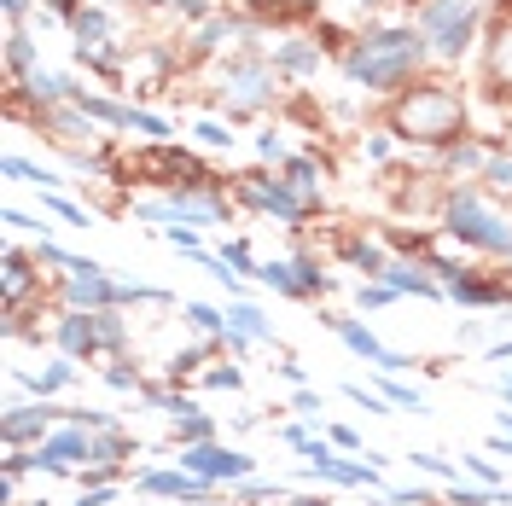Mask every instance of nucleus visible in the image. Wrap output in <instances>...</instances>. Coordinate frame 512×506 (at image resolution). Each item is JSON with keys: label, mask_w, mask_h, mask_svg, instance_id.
Wrapping results in <instances>:
<instances>
[{"label": "nucleus", "mask_w": 512, "mask_h": 506, "mask_svg": "<svg viewBox=\"0 0 512 506\" xmlns=\"http://www.w3.org/2000/svg\"><path fill=\"white\" fill-rule=\"evenodd\" d=\"M495 396H507L512 402V379H495Z\"/></svg>", "instance_id": "58"}, {"label": "nucleus", "mask_w": 512, "mask_h": 506, "mask_svg": "<svg viewBox=\"0 0 512 506\" xmlns=\"http://www.w3.org/2000/svg\"><path fill=\"white\" fill-rule=\"evenodd\" d=\"M6 227H24V233H47V222H35L24 210H6Z\"/></svg>", "instance_id": "47"}, {"label": "nucleus", "mask_w": 512, "mask_h": 506, "mask_svg": "<svg viewBox=\"0 0 512 506\" xmlns=\"http://www.w3.org/2000/svg\"><path fill=\"white\" fill-rule=\"evenodd\" d=\"M256 152H262V158H280L286 146H280V134H256Z\"/></svg>", "instance_id": "51"}, {"label": "nucleus", "mask_w": 512, "mask_h": 506, "mask_svg": "<svg viewBox=\"0 0 512 506\" xmlns=\"http://www.w3.org/2000/svg\"><path fill=\"white\" fill-rule=\"evenodd\" d=\"M204 355H210V349L198 344V349H181V355H175V361H169V373H175V379H181V373H192V367H198V361H204Z\"/></svg>", "instance_id": "45"}, {"label": "nucleus", "mask_w": 512, "mask_h": 506, "mask_svg": "<svg viewBox=\"0 0 512 506\" xmlns=\"http://www.w3.org/2000/svg\"><path fill=\"white\" fill-rule=\"evenodd\" d=\"M192 134H198L204 146H227V152H233V134H227L222 123H198V128H192Z\"/></svg>", "instance_id": "44"}, {"label": "nucleus", "mask_w": 512, "mask_h": 506, "mask_svg": "<svg viewBox=\"0 0 512 506\" xmlns=\"http://www.w3.org/2000/svg\"><path fill=\"white\" fill-rule=\"evenodd\" d=\"M239 204L274 210V216H280V222H291V227L309 216V204L297 198V187H291V181H245V187H239Z\"/></svg>", "instance_id": "9"}, {"label": "nucleus", "mask_w": 512, "mask_h": 506, "mask_svg": "<svg viewBox=\"0 0 512 506\" xmlns=\"http://www.w3.org/2000/svg\"><path fill=\"white\" fill-rule=\"evenodd\" d=\"M134 216H140V222H169V227L227 222V198H216V192H204V198L175 192V198H158V204H134Z\"/></svg>", "instance_id": "5"}, {"label": "nucleus", "mask_w": 512, "mask_h": 506, "mask_svg": "<svg viewBox=\"0 0 512 506\" xmlns=\"http://www.w3.org/2000/svg\"><path fill=\"white\" fill-rule=\"evenodd\" d=\"M222 262L233 268V274H262V268L251 262V245H245V239H233V245H222Z\"/></svg>", "instance_id": "37"}, {"label": "nucleus", "mask_w": 512, "mask_h": 506, "mask_svg": "<svg viewBox=\"0 0 512 506\" xmlns=\"http://www.w3.org/2000/svg\"><path fill=\"white\" fill-rule=\"evenodd\" d=\"M501 431H507V437H512V413H501Z\"/></svg>", "instance_id": "60"}, {"label": "nucleus", "mask_w": 512, "mask_h": 506, "mask_svg": "<svg viewBox=\"0 0 512 506\" xmlns=\"http://www.w3.org/2000/svg\"><path fill=\"white\" fill-rule=\"evenodd\" d=\"M344 396H350L355 408H367L373 419H390V402L384 396H367V384H344Z\"/></svg>", "instance_id": "38"}, {"label": "nucleus", "mask_w": 512, "mask_h": 506, "mask_svg": "<svg viewBox=\"0 0 512 506\" xmlns=\"http://www.w3.org/2000/svg\"><path fill=\"white\" fill-rule=\"evenodd\" d=\"M408 6H414V0H408ZM419 6H425V0H419Z\"/></svg>", "instance_id": "62"}, {"label": "nucleus", "mask_w": 512, "mask_h": 506, "mask_svg": "<svg viewBox=\"0 0 512 506\" xmlns=\"http://www.w3.org/2000/svg\"><path fill=\"white\" fill-rule=\"evenodd\" d=\"M105 384H111V390H134V373H128V367H111V373H105Z\"/></svg>", "instance_id": "54"}, {"label": "nucleus", "mask_w": 512, "mask_h": 506, "mask_svg": "<svg viewBox=\"0 0 512 506\" xmlns=\"http://www.w3.org/2000/svg\"><path fill=\"white\" fill-rule=\"evenodd\" d=\"M53 419H70V413L47 408V402H35V408H6V419H0V437H6V448L47 443V425H53Z\"/></svg>", "instance_id": "10"}, {"label": "nucleus", "mask_w": 512, "mask_h": 506, "mask_svg": "<svg viewBox=\"0 0 512 506\" xmlns=\"http://www.w3.org/2000/svg\"><path fill=\"white\" fill-rule=\"evenodd\" d=\"M332 443H338V448H361V437H355L350 425H332Z\"/></svg>", "instance_id": "55"}, {"label": "nucleus", "mask_w": 512, "mask_h": 506, "mask_svg": "<svg viewBox=\"0 0 512 506\" xmlns=\"http://www.w3.org/2000/svg\"><path fill=\"white\" fill-rule=\"evenodd\" d=\"M216 94H222L233 111H262V105L274 99V64H262V59H227Z\"/></svg>", "instance_id": "4"}, {"label": "nucleus", "mask_w": 512, "mask_h": 506, "mask_svg": "<svg viewBox=\"0 0 512 506\" xmlns=\"http://www.w3.org/2000/svg\"><path fill=\"white\" fill-rule=\"evenodd\" d=\"M443 163L454 169V175H472V169H483V163H489V152H483L478 140H454V146L443 152Z\"/></svg>", "instance_id": "29"}, {"label": "nucleus", "mask_w": 512, "mask_h": 506, "mask_svg": "<svg viewBox=\"0 0 512 506\" xmlns=\"http://www.w3.org/2000/svg\"><path fill=\"white\" fill-rule=\"evenodd\" d=\"M181 472L204 477V483H245L256 472V460L222 443H192V448H181Z\"/></svg>", "instance_id": "6"}, {"label": "nucleus", "mask_w": 512, "mask_h": 506, "mask_svg": "<svg viewBox=\"0 0 512 506\" xmlns=\"http://www.w3.org/2000/svg\"><path fill=\"white\" fill-rule=\"evenodd\" d=\"M76 111H88L94 123H111V128H128V117H134V105H117V99L105 94H88V88H76V99H70Z\"/></svg>", "instance_id": "20"}, {"label": "nucleus", "mask_w": 512, "mask_h": 506, "mask_svg": "<svg viewBox=\"0 0 512 506\" xmlns=\"http://www.w3.org/2000/svg\"><path fill=\"white\" fill-rule=\"evenodd\" d=\"M227 332L233 338H251V344H274V320L262 315V309H251V303H233L227 309Z\"/></svg>", "instance_id": "18"}, {"label": "nucleus", "mask_w": 512, "mask_h": 506, "mask_svg": "<svg viewBox=\"0 0 512 506\" xmlns=\"http://www.w3.org/2000/svg\"><path fill=\"white\" fill-rule=\"evenodd\" d=\"M24 291H30V256L6 251V303H18Z\"/></svg>", "instance_id": "32"}, {"label": "nucleus", "mask_w": 512, "mask_h": 506, "mask_svg": "<svg viewBox=\"0 0 512 506\" xmlns=\"http://www.w3.org/2000/svg\"><path fill=\"white\" fill-rule=\"evenodd\" d=\"M466 472L478 477V489H501V472H495L489 454H466Z\"/></svg>", "instance_id": "39"}, {"label": "nucleus", "mask_w": 512, "mask_h": 506, "mask_svg": "<svg viewBox=\"0 0 512 506\" xmlns=\"http://www.w3.org/2000/svg\"><path fill=\"white\" fill-rule=\"evenodd\" d=\"M384 285H390L396 297H408V291H414V297H437V291H443L431 274H419L414 262H390V268H384Z\"/></svg>", "instance_id": "19"}, {"label": "nucleus", "mask_w": 512, "mask_h": 506, "mask_svg": "<svg viewBox=\"0 0 512 506\" xmlns=\"http://www.w3.org/2000/svg\"><path fill=\"white\" fill-rule=\"evenodd\" d=\"M134 489L140 495H163V501H210L216 483H204V477H192V472H140Z\"/></svg>", "instance_id": "12"}, {"label": "nucleus", "mask_w": 512, "mask_h": 506, "mask_svg": "<svg viewBox=\"0 0 512 506\" xmlns=\"http://www.w3.org/2000/svg\"><path fill=\"white\" fill-rule=\"evenodd\" d=\"M175 437H181V448L216 443V425H210V413L204 408H187V413H175Z\"/></svg>", "instance_id": "27"}, {"label": "nucleus", "mask_w": 512, "mask_h": 506, "mask_svg": "<svg viewBox=\"0 0 512 506\" xmlns=\"http://www.w3.org/2000/svg\"><path fill=\"white\" fill-rule=\"evenodd\" d=\"M466 12H478V0H425L414 12V30H425V35H443L448 24H460Z\"/></svg>", "instance_id": "15"}, {"label": "nucleus", "mask_w": 512, "mask_h": 506, "mask_svg": "<svg viewBox=\"0 0 512 506\" xmlns=\"http://www.w3.org/2000/svg\"><path fill=\"white\" fill-rule=\"evenodd\" d=\"M94 326H99V349H123L128 344V326H123V315H117V309H99Z\"/></svg>", "instance_id": "33"}, {"label": "nucleus", "mask_w": 512, "mask_h": 506, "mask_svg": "<svg viewBox=\"0 0 512 506\" xmlns=\"http://www.w3.org/2000/svg\"><path fill=\"white\" fill-rule=\"evenodd\" d=\"M239 384H245L239 367H216V373H210V390H239Z\"/></svg>", "instance_id": "46"}, {"label": "nucleus", "mask_w": 512, "mask_h": 506, "mask_svg": "<svg viewBox=\"0 0 512 506\" xmlns=\"http://www.w3.org/2000/svg\"><path fill=\"white\" fill-rule=\"evenodd\" d=\"M291 408L315 413V408H320V390H309V384H297V396H291Z\"/></svg>", "instance_id": "49"}, {"label": "nucleus", "mask_w": 512, "mask_h": 506, "mask_svg": "<svg viewBox=\"0 0 512 506\" xmlns=\"http://www.w3.org/2000/svg\"><path fill=\"white\" fill-rule=\"evenodd\" d=\"M448 297H454V303H483V309H489V303H507L512 291L507 285H495V280H472V274H460V280L448 285Z\"/></svg>", "instance_id": "23"}, {"label": "nucleus", "mask_w": 512, "mask_h": 506, "mask_svg": "<svg viewBox=\"0 0 512 506\" xmlns=\"http://www.w3.org/2000/svg\"><path fill=\"white\" fill-rule=\"evenodd\" d=\"M70 35H76V59H82V53H99V47H111V18H105L99 6H82V12L70 18Z\"/></svg>", "instance_id": "14"}, {"label": "nucleus", "mask_w": 512, "mask_h": 506, "mask_svg": "<svg viewBox=\"0 0 512 506\" xmlns=\"http://www.w3.org/2000/svg\"><path fill=\"white\" fill-rule=\"evenodd\" d=\"M332 332H338V338H344V344H350L355 355H361V361H373L379 373H402V367H414L408 355H396V349H384L379 338H373V332L361 326V320H332Z\"/></svg>", "instance_id": "11"}, {"label": "nucleus", "mask_w": 512, "mask_h": 506, "mask_svg": "<svg viewBox=\"0 0 512 506\" xmlns=\"http://www.w3.org/2000/svg\"><path fill=\"white\" fill-rule=\"evenodd\" d=\"M291 268H297V285H303V297H320V291H332V274H320L315 256H291Z\"/></svg>", "instance_id": "31"}, {"label": "nucleus", "mask_w": 512, "mask_h": 506, "mask_svg": "<svg viewBox=\"0 0 512 506\" xmlns=\"http://www.w3.org/2000/svg\"><path fill=\"white\" fill-rule=\"evenodd\" d=\"M355 303H361V309H384V303H396V291L384 280H367V285H355Z\"/></svg>", "instance_id": "36"}, {"label": "nucleus", "mask_w": 512, "mask_h": 506, "mask_svg": "<svg viewBox=\"0 0 512 506\" xmlns=\"http://www.w3.org/2000/svg\"><path fill=\"white\" fill-rule=\"evenodd\" d=\"M0 169H6V181H30V187H41V192L59 187V169H47V163L24 158V152H12V158L0 163Z\"/></svg>", "instance_id": "22"}, {"label": "nucleus", "mask_w": 512, "mask_h": 506, "mask_svg": "<svg viewBox=\"0 0 512 506\" xmlns=\"http://www.w3.org/2000/svg\"><path fill=\"white\" fill-rule=\"evenodd\" d=\"M286 181L297 187V198H303L309 210L320 204V169H315V158H291L286 163Z\"/></svg>", "instance_id": "26"}, {"label": "nucleus", "mask_w": 512, "mask_h": 506, "mask_svg": "<svg viewBox=\"0 0 512 506\" xmlns=\"http://www.w3.org/2000/svg\"><path fill=\"white\" fill-rule=\"evenodd\" d=\"M76 506H117V489H111V483H105V489H88Z\"/></svg>", "instance_id": "48"}, {"label": "nucleus", "mask_w": 512, "mask_h": 506, "mask_svg": "<svg viewBox=\"0 0 512 506\" xmlns=\"http://www.w3.org/2000/svg\"><path fill=\"white\" fill-rule=\"evenodd\" d=\"M47 6H53V12H59L64 24H70V18H76V12H82V6H76V0H47Z\"/></svg>", "instance_id": "57"}, {"label": "nucleus", "mask_w": 512, "mask_h": 506, "mask_svg": "<svg viewBox=\"0 0 512 506\" xmlns=\"http://www.w3.org/2000/svg\"><path fill=\"white\" fill-rule=\"evenodd\" d=\"M70 379H76V367H70V355H59V361H53L47 373H18V384H30V390L41 396V402H47L53 390H64Z\"/></svg>", "instance_id": "25"}, {"label": "nucleus", "mask_w": 512, "mask_h": 506, "mask_svg": "<svg viewBox=\"0 0 512 506\" xmlns=\"http://www.w3.org/2000/svg\"><path fill=\"white\" fill-rule=\"evenodd\" d=\"M443 227L460 239V245H478V251H495V256H512V227L495 216V210H483L478 192H454L443 210Z\"/></svg>", "instance_id": "3"}, {"label": "nucleus", "mask_w": 512, "mask_h": 506, "mask_svg": "<svg viewBox=\"0 0 512 506\" xmlns=\"http://www.w3.org/2000/svg\"><path fill=\"white\" fill-rule=\"evenodd\" d=\"M489 454H501V460H512V437L501 431V437H489Z\"/></svg>", "instance_id": "56"}, {"label": "nucleus", "mask_w": 512, "mask_h": 506, "mask_svg": "<svg viewBox=\"0 0 512 506\" xmlns=\"http://www.w3.org/2000/svg\"><path fill=\"white\" fill-rule=\"evenodd\" d=\"M0 12H6V24L18 30V24H24V12H30V0H0Z\"/></svg>", "instance_id": "50"}, {"label": "nucleus", "mask_w": 512, "mask_h": 506, "mask_svg": "<svg viewBox=\"0 0 512 506\" xmlns=\"http://www.w3.org/2000/svg\"><path fill=\"white\" fill-rule=\"evenodd\" d=\"M35 64H41V47L24 30H6V70H12V82H24Z\"/></svg>", "instance_id": "24"}, {"label": "nucleus", "mask_w": 512, "mask_h": 506, "mask_svg": "<svg viewBox=\"0 0 512 506\" xmlns=\"http://www.w3.org/2000/svg\"><path fill=\"white\" fill-rule=\"evenodd\" d=\"M47 210L64 216V222H76V227H88V210H82V204H70V198H59V192H47Z\"/></svg>", "instance_id": "41"}, {"label": "nucleus", "mask_w": 512, "mask_h": 506, "mask_svg": "<svg viewBox=\"0 0 512 506\" xmlns=\"http://www.w3.org/2000/svg\"><path fill=\"white\" fill-rule=\"evenodd\" d=\"M274 70H286V76H309V70H320V47L315 41H280V47H274Z\"/></svg>", "instance_id": "21"}, {"label": "nucleus", "mask_w": 512, "mask_h": 506, "mask_svg": "<svg viewBox=\"0 0 512 506\" xmlns=\"http://www.w3.org/2000/svg\"><path fill=\"white\" fill-rule=\"evenodd\" d=\"M390 134L396 140H419V146H454L466 134V105L443 82H414L408 94L390 105Z\"/></svg>", "instance_id": "2"}, {"label": "nucleus", "mask_w": 512, "mask_h": 506, "mask_svg": "<svg viewBox=\"0 0 512 506\" xmlns=\"http://www.w3.org/2000/svg\"><path fill=\"white\" fill-rule=\"evenodd\" d=\"M414 466H419V472H431V477H443V483H460V472L448 466L443 454H414Z\"/></svg>", "instance_id": "40"}, {"label": "nucleus", "mask_w": 512, "mask_h": 506, "mask_svg": "<svg viewBox=\"0 0 512 506\" xmlns=\"http://www.w3.org/2000/svg\"><path fill=\"white\" fill-rule=\"evenodd\" d=\"M425 59H431V35L425 30H402V24L396 30H367V35H355V47L344 53V76L361 82L367 94H390Z\"/></svg>", "instance_id": "1"}, {"label": "nucleus", "mask_w": 512, "mask_h": 506, "mask_svg": "<svg viewBox=\"0 0 512 506\" xmlns=\"http://www.w3.org/2000/svg\"><path fill=\"white\" fill-rule=\"evenodd\" d=\"M344 262H350V268H361L367 280H384V268H390V262H384V251H379V245H367V239H350V245H344Z\"/></svg>", "instance_id": "28"}, {"label": "nucleus", "mask_w": 512, "mask_h": 506, "mask_svg": "<svg viewBox=\"0 0 512 506\" xmlns=\"http://www.w3.org/2000/svg\"><path fill=\"white\" fill-rule=\"evenodd\" d=\"M163 239H169L175 251H187V256H204V245H198V233H192V227H163Z\"/></svg>", "instance_id": "43"}, {"label": "nucleus", "mask_w": 512, "mask_h": 506, "mask_svg": "<svg viewBox=\"0 0 512 506\" xmlns=\"http://www.w3.org/2000/svg\"><path fill=\"white\" fill-rule=\"evenodd\" d=\"M64 297H70V309L99 315V309H117V303H123V280H111L99 262H88V256H82V268L64 280Z\"/></svg>", "instance_id": "7"}, {"label": "nucleus", "mask_w": 512, "mask_h": 506, "mask_svg": "<svg viewBox=\"0 0 512 506\" xmlns=\"http://www.w3.org/2000/svg\"><path fill=\"white\" fill-rule=\"evenodd\" d=\"M128 128H134V134H146L152 146H163V140H169V123H163V117H152V111H140V105H134V117H128Z\"/></svg>", "instance_id": "34"}, {"label": "nucleus", "mask_w": 512, "mask_h": 506, "mask_svg": "<svg viewBox=\"0 0 512 506\" xmlns=\"http://www.w3.org/2000/svg\"><path fill=\"white\" fill-rule=\"evenodd\" d=\"M472 35H478V12H466L460 24H448L443 35H431V59H466V47H472Z\"/></svg>", "instance_id": "17"}, {"label": "nucleus", "mask_w": 512, "mask_h": 506, "mask_svg": "<svg viewBox=\"0 0 512 506\" xmlns=\"http://www.w3.org/2000/svg\"><path fill=\"white\" fill-rule=\"evenodd\" d=\"M256 280L268 285V291H280V297H303V285H297V268H291V262H262Z\"/></svg>", "instance_id": "30"}, {"label": "nucleus", "mask_w": 512, "mask_h": 506, "mask_svg": "<svg viewBox=\"0 0 512 506\" xmlns=\"http://www.w3.org/2000/svg\"><path fill=\"white\" fill-rule=\"evenodd\" d=\"M291 506H332V501H315V495H303V501H291Z\"/></svg>", "instance_id": "59"}, {"label": "nucleus", "mask_w": 512, "mask_h": 506, "mask_svg": "<svg viewBox=\"0 0 512 506\" xmlns=\"http://www.w3.org/2000/svg\"><path fill=\"white\" fill-rule=\"evenodd\" d=\"M361 6H373V0H361Z\"/></svg>", "instance_id": "61"}, {"label": "nucleus", "mask_w": 512, "mask_h": 506, "mask_svg": "<svg viewBox=\"0 0 512 506\" xmlns=\"http://www.w3.org/2000/svg\"><path fill=\"white\" fill-rule=\"evenodd\" d=\"M53 338H59V349L70 355V361H82V355H94V349H99V326H94V315L70 309V315L53 326Z\"/></svg>", "instance_id": "13"}, {"label": "nucleus", "mask_w": 512, "mask_h": 506, "mask_svg": "<svg viewBox=\"0 0 512 506\" xmlns=\"http://www.w3.org/2000/svg\"><path fill=\"white\" fill-rule=\"evenodd\" d=\"M286 443H291V448H303V454H309V443H315V437H309V425H286Z\"/></svg>", "instance_id": "52"}, {"label": "nucleus", "mask_w": 512, "mask_h": 506, "mask_svg": "<svg viewBox=\"0 0 512 506\" xmlns=\"http://www.w3.org/2000/svg\"><path fill=\"white\" fill-rule=\"evenodd\" d=\"M367 158H373V163L390 158V134H373V140H367Z\"/></svg>", "instance_id": "53"}, {"label": "nucleus", "mask_w": 512, "mask_h": 506, "mask_svg": "<svg viewBox=\"0 0 512 506\" xmlns=\"http://www.w3.org/2000/svg\"><path fill=\"white\" fill-rule=\"evenodd\" d=\"M507 268H512V256H507Z\"/></svg>", "instance_id": "63"}, {"label": "nucleus", "mask_w": 512, "mask_h": 506, "mask_svg": "<svg viewBox=\"0 0 512 506\" xmlns=\"http://www.w3.org/2000/svg\"><path fill=\"white\" fill-rule=\"evenodd\" d=\"M483 181H489V187H501V192H512V158H489V163H483Z\"/></svg>", "instance_id": "42"}, {"label": "nucleus", "mask_w": 512, "mask_h": 506, "mask_svg": "<svg viewBox=\"0 0 512 506\" xmlns=\"http://www.w3.org/2000/svg\"><path fill=\"white\" fill-rule=\"evenodd\" d=\"M187 320L198 326V332H227V315L210 309V303H187Z\"/></svg>", "instance_id": "35"}, {"label": "nucleus", "mask_w": 512, "mask_h": 506, "mask_svg": "<svg viewBox=\"0 0 512 506\" xmlns=\"http://www.w3.org/2000/svg\"><path fill=\"white\" fill-rule=\"evenodd\" d=\"M489 88L512 94V18H501V30L489 35Z\"/></svg>", "instance_id": "16"}, {"label": "nucleus", "mask_w": 512, "mask_h": 506, "mask_svg": "<svg viewBox=\"0 0 512 506\" xmlns=\"http://www.w3.org/2000/svg\"><path fill=\"white\" fill-rule=\"evenodd\" d=\"M35 460V472H53V477H64V472H76V460H94V437L76 425V431H59V437H47V443L30 454Z\"/></svg>", "instance_id": "8"}]
</instances>
